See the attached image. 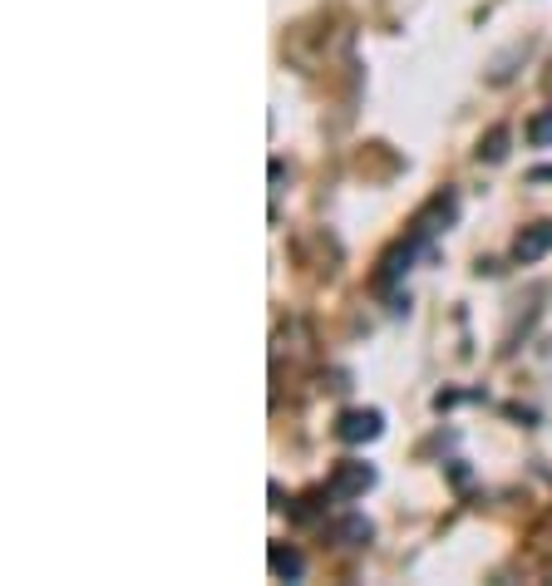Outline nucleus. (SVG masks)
Instances as JSON below:
<instances>
[{
  "label": "nucleus",
  "instance_id": "nucleus-5",
  "mask_svg": "<svg viewBox=\"0 0 552 586\" xmlns=\"http://www.w3.org/2000/svg\"><path fill=\"white\" fill-rule=\"evenodd\" d=\"M479 158H484V163H503V158H508V129H503V124L488 129V138L479 143Z\"/></svg>",
  "mask_w": 552,
  "mask_h": 586
},
{
  "label": "nucleus",
  "instance_id": "nucleus-2",
  "mask_svg": "<svg viewBox=\"0 0 552 586\" xmlns=\"http://www.w3.org/2000/svg\"><path fill=\"white\" fill-rule=\"evenodd\" d=\"M380 429H385V414L380 409H346L336 419V439L341 444H370V439H380Z\"/></svg>",
  "mask_w": 552,
  "mask_h": 586
},
{
  "label": "nucleus",
  "instance_id": "nucleus-7",
  "mask_svg": "<svg viewBox=\"0 0 552 586\" xmlns=\"http://www.w3.org/2000/svg\"><path fill=\"white\" fill-rule=\"evenodd\" d=\"M370 532H375V528H370L365 518H346L341 528H336V537H341L346 547H360V542H370Z\"/></svg>",
  "mask_w": 552,
  "mask_h": 586
},
{
  "label": "nucleus",
  "instance_id": "nucleus-4",
  "mask_svg": "<svg viewBox=\"0 0 552 586\" xmlns=\"http://www.w3.org/2000/svg\"><path fill=\"white\" fill-rule=\"evenodd\" d=\"M267 562H272V577H286V582H296V577L306 572L301 552L286 547V542H272V547H267Z\"/></svg>",
  "mask_w": 552,
  "mask_h": 586
},
{
  "label": "nucleus",
  "instance_id": "nucleus-9",
  "mask_svg": "<svg viewBox=\"0 0 552 586\" xmlns=\"http://www.w3.org/2000/svg\"><path fill=\"white\" fill-rule=\"evenodd\" d=\"M543 84H548V89H552V70H548V79H543Z\"/></svg>",
  "mask_w": 552,
  "mask_h": 586
},
{
  "label": "nucleus",
  "instance_id": "nucleus-1",
  "mask_svg": "<svg viewBox=\"0 0 552 586\" xmlns=\"http://www.w3.org/2000/svg\"><path fill=\"white\" fill-rule=\"evenodd\" d=\"M370 488H375V468L360 464V458H341V464H336V473H331V488H326V493L341 498V503H350V498H365Z\"/></svg>",
  "mask_w": 552,
  "mask_h": 586
},
{
  "label": "nucleus",
  "instance_id": "nucleus-3",
  "mask_svg": "<svg viewBox=\"0 0 552 586\" xmlns=\"http://www.w3.org/2000/svg\"><path fill=\"white\" fill-rule=\"evenodd\" d=\"M552 252V222H528L523 232L513 237V262H523V266H533V262H543Z\"/></svg>",
  "mask_w": 552,
  "mask_h": 586
},
{
  "label": "nucleus",
  "instance_id": "nucleus-6",
  "mask_svg": "<svg viewBox=\"0 0 552 586\" xmlns=\"http://www.w3.org/2000/svg\"><path fill=\"white\" fill-rule=\"evenodd\" d=\"M528 143H533V148L552 143V109H538L533 119H528Z\"/></svg>",
  "mask_w": 552,
  "mask_h": 586
},
{
  "label": "nucleus",
  "instance_id": "nucleus-8",
  "mask_svg": "<svg viewBox=\"0 0 552 586\" xmlns=\"http://www.w3.org/2000/svg\"><path fill=\"white\" fill-rule=\"evenodd\" d=\"M533 178H538V183H548V178H552V168H533Z\"/></svg>",
  "mask_w": 552,
  "mask_h": 586
}]
</instances>
